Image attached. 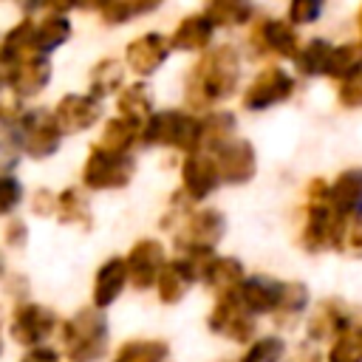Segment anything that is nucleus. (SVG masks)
Masks as SVG:
<instances>
[{"instance_id":"f257e3e1","label":"nucleus","mask_w":362,"mask_h":362,"mask_svg":"<svg viewBox=\"0 0 362 362\" xmlns=\"http://www.w3.org/2000/svg\"><path fill=\"white\" fill-rule=\"evenodd\" d=\"M238 76H240V57L229 42H223L206 51L192 68L187 79V102L192 107H209L221 99H229L232 90L238 88Z\"/></svg>"},{"instance_id":"f03ea898","label":"nucleus","mask_w":362,"mask_h":362,"mask_svg":"<svg viewBox=\"0 0 362 362\" xmlns=\"http://www.w3.org/2000/svg\"><path fill=\"white\" fill-rule=\"evenodd\" d=\"M62 348L71 362H99L107 351V320L99 308H79L71 320L59 322Z\"/></svg>"},{"instance_id":"7ed1b4c3","label":"nucleus","mask_w":362,"mask_h":362,"mask_svg":"<svg viewBox=\"0 0 362 362\" xmlns=\"http://www.w3.org/2000/svg\"><path fill=\"white\" fill-rule=\"evenodd\" d=\"M342 215L328 201V184L314 178L308 187V206H305V226H303V246L308 252L334 249L339 238Z\"/></svg>"},{"instance_id":"20e7f679","label":"nucleus","mask_w":362,"mask_h":362,"mask_svg":"<svg viewBox=\"0 0 362 362\" xmlns=\"http://www.w3.org/2000/svg\"><path fill=\"white\" fill-rule=\"evenodd\" d=\"M141 141L144 144H164L175 150H189L198 153L201 141V119L181 113V110H161L147 119L141 127Z\"/></svg>"},{"instance_id":"39448f33","label":"nucleus","mask_w":362,"mask_h":362,"mask_svg":"<svg viewBox=\"0 0 362 362\" xmlns=\"http://www.w3.org/2000/svg\"><path fill=\"white\" fill-rule=\"evenodd\" d=\"M133 170H136V161L130 156L105 153V150L93 147L85 161V170H82V184L88 189H116L133 178Z\"/></svg>"},{"instance_id":"423d86ee","label":"nucleus","mask_w":362,"mask_h":362,"mask_svg":"<svg viewBox=\"0 0 362 362\" xmlns=\"http://www.w3.org/2000/svg\"><path fill=\"white\" fill-rule=\"evenodd\" d=\"M209 331L221 334L232 342H249L255 337V317L240 305L238 294H221L215 300V308L209 314Z\"/></svg>"},{"instance_id":"0eeeda50","label":"nucleus","mask_w":362,"mask_h":362,"mask_svg":"<svg viewBox=\"0 0 362 362\" xmlns=\"http://www.w3.org/2000/svg\"><path fill=\"white\" fill-rule=\"evenodd\" d=\"M57 325H59V320L51 308L40 305V303H23L14 308L8 334L14 342L34 348V345H42V339H48L57 331Z\"/></svg>"},{"instance_id":"6e6552de","label":"nucleus","mask_w":362,"mask_h":362,"mask_svg":"<svg viewBox=\"0 0 362 362\" xmlns=\"http://www.w3.org/2000/svg\"><path fill=\"white\" fill-rule=\"evenodd\" d=\"M59 124L54 119V113L48 110H31L20 119V141H23V150L34 158H45L51 153H57L59 147Z\"/></svg>"},{"instance_id":"1a4fd4ad","label":"nucleus","mask_w":362,"mask_h":362,"mask_svg":"<svg viewBox=\"0 0 362 362\" xmlns=\"http://www.w3.org/2000/svg\"><path fill=\"white\" fill-rule=\"evenodd\" d=\"M212 161H215L218 178L226 181V184H246L257 170L255 147L246 139H229L226 144H221L215 150Z\"/></svg>"},{"instance_id":"9d476101","label":"nucleus","mask_w":362,"mask_h":362,"mask_svg":"<svg viewBox=\"0 0 362 362\" xmlns=\"http://www.w3.org/2000/svg\"><path fill=\"white\" fill-rule=\"evenodd\" d=\"M291 90H294V79L283 68H266L263 74L255 76V82L243 93V107H249V110L272 107V105L288 99Z\"/></svg>"},{"instance_id":"9b49d317","label":"nucleus","mask_w":362,"mask_h":362,"mask_svg":"<svg viewBox=\"0 0 362 362\" xmlns=\"http://www.w3.org/2000/svg\"><path fill=\"white\" fill-rule=\"evenodd\" d=\"M226 232V218L218 209H198L187 218L181 235H178V246L187 249H209L223 238Z\"/></svg>"},{"instance_id":"f8f14e48","label":"nucleus","mask_w":362,"mask_h":362,"mask_svg":"<svg viewBox=\"0 0 362 362\" xmlns=\"http://www.w3.org/2000/svg\"><path fill=\"white\" fill-rule=\"evenodd\" d=\"M167 260H164V246L158 243V240H139L133 249H130V255H127V260H124V266H127V280L136 286V288H147V286H156V277H158V272H161V266H164Z\"/></svg>"},{"instance_id":"ddd939ff","label":"nucleus","mask_w":362,"mask_h":362,"mask_svg":"<svg viewBox=\"0 0 362 362\" xmlns=\"http://www.w3.org/2000/svg\"><path fill=\"white\" fill-rule=\"evenodd\" d=\"M252 45L257 54H277L286 59H294L300 51V40L294 28L283 20H260L252 31Z\"/></svg>"},{"instance_id":"4468645a","label":"nucleus","mask_w":362,"mask_h":362,"mask_svg":"<svg viewBox=\"0 0 362 362\" xmlns=\"http://www.w3.org/2000/svg\"><path fill=\"white\" fill-rule=\"evenodd\" d=\"M235 294H238L240 305L252 317H257V314H274L277 305H280V297H283V283L274 280V277H263V274L243 277V283H240V288Z\"/></svg>"},{"instance_id":"2eb2a0df","label":"nucleus","mask_w":362,"mask_h":362,"mask_svg":"<svg viewBox=\"0 0 362 362\" xmlns=\"http://www.w3.org/2000/svg\"><path fill=\"white\" fill-rule=\"evenodd\" d=\"M51 79V62L48 57H28L6 68V82L17 96H34L40 93Z\"/></svg>"},{"instance_id":"dca6fc26","label":"nucleus","mask_w":362,"mask_h":362,"mask_svg":"<svg viewBox=\"0 0 362 362\" xmlns=\"http://www.w3.org/2000/svg\"><path fill=\"white\" fill-rule=\"evenodd\" d=\"M99 99L93 96H85V93H68L59 99L57 110H54V119L59 124V130H68V133H76V130H88L96 119H99Z\"/></svg>"},{"instance_id":"f3484780","label":"nucleus","mask_w":362,"mask_h":362,"mask_svg":"<svg viewBox=\"0 0 362 362\" xmlns=\"http://www.w3.org/2000/svg\"><path fill=\"white\" fill-rule=\"evenodd\" d=\"M181 181H184V192L192 198V201H201L206 198L215 187H218V170H215V161L204 153H189L184 167H181Z\"/></svg>"},{"instance_id":"a211bd4d","label":"nucleus","mask_w":362,"mask_h":362,"mask_svg":"<svg viewBox=\"0 0 362 362\" xmlns=\"http://www.w3.org/2000/svg\"><path fill=\"white\" fill-rule=\"evenodd\" d=\"M170 54V40H164L161 34H144L139 40H133L124 51L127 68H133L136 74H153Z\"/></svg>"},{"instance_id":"6ab92c4d","label":"nucleus","mask_w":362,"mask_h":362,"mask_svg":"<svg viewBox=\"0 0 362 362\" xmlns=\"http://www.w3.org/2000/svg\"><path fill=\"white\" fill-rule=\"evenodd\" d=\"M328 201L342 218L362 215V167L345 170L328 187Z\"/></svg>"},{"instance_id":"aec40b11","label":"nucleus","mask_w":362,"mask_h":362,"mask_svg":"<svg viewBox=\"0 0 362 362\" xmlns=\"http://www.w3.org/2000/svg\"><path fill=\"white\" fill-rule=\"evenodd\" d=\"M124 283H127L124 257H110L107 263H102L93 280V308L105 311L107 305H113L119 294L124 291Z\"/></svg>"},{"instance_id":"412c9836","label":"nucleus","mask_w":362,"mask_h":362,"mask_svg":"<svg viewBox=\"0 0 362 362\" xmlns=\"http://www.w3.org/2000/svg\"><path fill=\"white\" fill-rule=\"evenodd\" d=\"M348 328H351V314L339 300H322L308 320V337L311 339H328V337L337 339Z\"/></svg>"},{"instance_id":"4be33fe9","label":"nucleus","mask_w":362,"mask_h":362,"mask_svg":"<svg viewBox=\"0 0 362 362\" xmlns=\"http://www.w3.org/2000/svg\"><path fill=\"white\" fill-rule=\"evenodd\" d=\"M192 283H195V274L189 272V266L184 263V257L167 260V263L161 266L158 277H156L158 297H161V303H167V305H175V303L187 294V288H189Z\"/></svg>"},{"instance_id":"5701e85b","label":"nucleus","mask_w":362,"mask_h":362,"mask_svg":"<svg viewBox=\"0 0 362 362\" xmlns=\"http://www.w3.org/2000/svg\"><path fill=\"white\" fill-rule=\"evenodd\" d=\"M28 57H40V51L34 45V23L23 20L0 42V68H8V65H14L20 59H28Z\"/></svg>"},{"instance_id":"b1692460","label":"nucleus","mask_w":362,"mask_h":362,"mask_svg":"<svg viewBox=\"0 0 362 362\" xmlns=\"http://www.w3.org/2000/svg\"><path fill=\"white\" fill-rule=\"evenodd\" d=\"M212 291H218V297L221 294H232V291H238L240 288V283H243V266H240V260H235V257H212L209 260V266L204 269V277H201Z\"/></svg>"},{"instance_id":"393cba45","label":"nucleus","mask_w":362,"mask_h":362,"mask_svg":"<svg viewBox=\"0 0 362 362\" xmlns=\"http://www.w3.org/2000/svg\"><path fill=\"white\" fill-rule=\"evenodd\" d=\"M209 40H212V23L204 14H192L178 23L170 45L178 51H201L209 45Z\"/></svg>"},{"instance_id":"a878e982","label":"nucleus","mask_w":362,"mask_h":362,"mask_svg":"<svg viewBox=\"0 0 362 362\" xmlns=\"http://www.w3.org/2000/svg\"><path fill=\"white\" fill-rule=\"evenodd\" d=\"M119 119H124L127 124H133L139 133L141 127L147 124V119L153 116V107H150V96L141 85H130L119 93Z\"/></svg>"},{"instance_id":"bb28decb","label":"nucleus","mask_w":362,"mask_h":362,"mask_svg":"<svg viewBox=\"0 0 362 362\" xmlns=\"http://www.w3.org/2000/svg\"><path fill=\"white\" fill-rule=\"evenodd\" d=\"M252 11H255L252 0H206L204 17H206L212 25L229 28V25L246 23V20L252 17Z\"/></svg>"},{"instance_id":"cd10ccee","label":"nucleus","mask_w":362,"mask_h":362,"mask_svg":"<svg viewBox=\"0 0 362 362\" xmlns=\"http://www.w3.org/2000/svg\"><path fill=\"white\" fill-rule=\"evenodd\" d=\"M359 68H362V45L359 42H345V45L331 48L328 62H325V74L331 79H348Z\"/></svg>"},{"instance_id":"c85d7f7f","label":"nucleus","mask_w":362,"mask_h":362,"mask_svg":"<svg viewBox=\"0 0 362 362\" xmlns=\"http://www.w3.org/2000/svg\"><path fill=\"white\" fill-rule=\"evenodd\" d=\"M68 37H71V23H68L65 17H59V14L45 17V20L34 28V45H37L40 54H48V51L59 48Z\"/></svg>"},{"instance_id":"c756f323","label":"nucleus","mask_w":362,"mask_h":362,"mask_svg":"<svg viewBox=\"0 0 362 362\" xmlns=\"http://www.w3.org/2000/svg\"><path fill=\"white\" fill-rule=\"evenodd\" d=\"M136 136H141L133 124H127L124 119H110L102 130V141L96 144L99 150L105 153H119V156H127V150L133 147Z\"/></svg>"},{"instance_id":"7c9ffc66","label":"nucleus","mask_w":362,"mask_h":362,"mask_svg":"<svg viewBox=\"0 0 362 362\" xmlns=\"http://www.w3.org/2000/svg\"><path fill=\"white\" fill-rule=\"evenodd\" d=\"M235 133V119L229 113H209L206 119H201V141L198 150H218L221 144L229 141V136Z\"/></svg>"},{"instance_id":"2f4dec72","label":"nucleus","mask_w":362,"mask_h":362,"mask_svg":"<svg viewBox=\"0 0 362 362\" xmlns=\"http://www.w3.org/2000/svg\"><path fill=\"white\" fill-rule=\"evenodd\" d=\"M167 359V342L161 339H133L124 342L113 362H164Z\"/></svg>"},{"instance_id":"473e14b6","label":"nucleus","mask_w":362,"mask_h":362,"mask_svg":"<svg viewBox=\"0 0 362 362\" xmlns=\"http://www.w3.org/2000/svg\"><path fill=\"white\" fill-rule=\"evenodd\" d=\"M161 0H107L99 11L105 17V23L116 25V23H124V20H133V17H141L153 8H158Z\"/></svg>"},{"instance_id":"72a5a7b5","label":"nucleus","mask_w":362,"mask_h":362,"mask_svg":"<svg viewBox=\"0 0 362 362\" xmlns=\"http://www.w3.org/2000/svg\"><path fill=\"white\" fill-rule=\"evenodd\" d=\"M54 215L62 221V223H82L88 226L90 223V212H88V204L82 201V195L71 187V189H62L57 195V209Z\"/></svg>"},{"instance_id":"f704fd0d","label":"nucleus","mask_w":362,"mask_h":362,"mask_svg":"<svg viewBox=\"0 0 362 362\" xmlns=\"http://www.w3.org/2000/svg\"><path fill=\"white\" fill-rule=\"evenodd\" d=\"M328 54H331V45H328L325 40H311V42H305V45L297 51L294 62H297L300 74L314 76V74H325Z\"/></svg>"},{"instance_id":"c9c22d12","label":"nucleus","mask_w":362,"mask_h":362,"mask_svg":"<svg viewBox=\"0 0 362 362\" xmlns=\"http://www.w3.org/2000/svg\"><path fill=\"white\" fill-rule=\"evenodd\" d=\"M308 305V288L303 283H283V297L277 305V322H291L294 317H300Z\"/></svg>"},{"instance_id":"e433bc0d","label":"nucleus","mask_w":362,"mask_h":362,"mask_svg":"<svg viewBox=\"0 0 362 362\" xmlns=\"http://www.w3.org/2000/svg\"><path fill=\"white\" fill-rule=\"evenodd\" d=\"M122 76H124V68L113 59H105L93 68L90 74V96L99 99V96H107L110 90H116L122 85Z\"/></svg>"},{"instance_id":"4c0bfd02","label":"nucleus","mask_w":362,"mask_h":362,"mask_svg":"<svg viewBox=\"0 0 362 362\" xmlns=\"http://www.w3.org/2000/svg\"><path fill=\"white\" fill-rule=\"evenodd\" d=\"M286 354V342L274 334L269 337H260L249 345V351L240 356V362H280Z\"/></svg>"},{"instance_id":"58836bf2","label":"nucleus","mask_w":362,"mask_h":362,"mask_svg":"<svg viewBox=\"0 0 362 362\" xmlns=\"http://www.w3.org/2000/svg\"><path fill=\"white\" fill-rule=\"evenodd\" d=\"M334 249H339L342 255H351V257H362V215L342 218L339 238H337Z\"/></svg>"},{"instance_id":"ea45409f","label":"nucleus","mask_w":362,"mask_h":362,"mask_svg":"<svg viewBox=\"0 0 362 362\" xmlns=\"http://www.w3.org/2000/svg\"><path fill=\"white\" fill-rule=\"evenodd\" d=\"M328 362H362V342H359V331L348 328L345 334H339V337L331 342Z\"/></svg>"},{"instance_id":"a19ab883","label":"nucleus","mask_w":362,"mask_h":362,"mask_svg":"<svg viewBox=\"0 0 362 362\" xmlns=\"http://www.w3.org/2000/svg\"><path fill=\"white\" fill-rule=\"evenodd\" d=\"M322 6H325V0H291V6H288V20L297 23V25L314 23V20L322 14Z\"/></svg>"},{"instance_id":"79ce46f5","label":"nucleus","mask_w":362,"mask_h":362,"mask_svg":"<svg viewBox=\"0 0 362 362\" xmlns=\"http://www.w3.org/2000/svg\"><path fill=\"white\" fill-rule=\"evenodd\" d=\"M23 198V187L14 175H0V215L11 212Z\"/></svg>"},{"instance_id":"37998d69","label":"nucleus","mask_w":362,"mask_h":362,"mask_svg":"<svg viewBox=\"0 0 362 362\" xmlns=\"http://www.w3.org/2000/svg\"><path fill=\"white\" fill-rule=\"evenodd\" d=\"M339 102L345 107H362V68L356 74H351L348 79H342V85H339Z\"/></svg>"},{"instance_id":"c03bdc74","label":"nucleus","mask_w":362,"mask_h":362,"mask_svg":"<svg viewBox=\"0 0 362 362\" xmlns=\"http://www.w3.org/2000/svg\"><path fill=\"white\" fill-rule=\"evenodd\" d=\"M20 362H59V354H57V348H51V345H34V348H28V351L23 354Z\"/></svg>"},{"instance_id":"a18cd8bd","label":"nucleus","mask_w":362,"mask_h":362,"mask_svg":"<svg viewBox=\"0 0 362 362\" xmlns=\"http://www.w3.org/2000/svg\"><path fill=\"white\" fill-rule=\"evenodd\" d=\"M57 209V195H51L48 189H40L34 195V212L37 215H51Z\"/></svg>"},{"instance_id":"49530a36","label":"nucleus","mask_w":362,"mask_h":362,"mask_svg":"<svg viewBox=\"0 0 362 362\" xmlns=\"http://www.w3.org/2000/svg\"><path fill=\"white\" fill-rule=\"evenodd\" d=\"M6 240L11 246H23L25 243V223L23 221H11L8 229H6Z\"/></svg>"},{"instance_id":"de8ad7c7","label":"nucleus","mask_w":362,"mask_h":362,"mask_svg":"<svg viewBox=\"0 0 362 362\" xmlns=\"http://www.w3.org/2000/svg\"><path fill=\"white\" fill-rule=\"evenodd\" d=\"M40 3H45V6H48L54 14H59V17L76 6V0H40Z\"/></svg>"},{"instance_id":"09e8293b","label":"nucleus","mask_w":362,"mask_h":362,"mask_svg":"<svg viewBox=\"0 0 362 362\" xmlns=\"http://www.w3.org/2000/svg\"><path fill=\"white\" fill-rule=\"evenodd\" d=\"M107 0H76V6L79 8H102Z\"/></svg>"},{"instance_id":"8fccbe9b","label":"nucleus","mask_w":362,"mask_h":362,"mask_svg":"<svg viewBox=\"0 0 362 362\" xmlns=\"http://www.w3.org/2000/svg\"><path fill=\"white\" fill-rule=\"evenodd\" d=\"M3 274H6V266H3V255H0V280H3Z\"/></svg>"},{"instance_id":"3c124183","label":"nucleus","mask_w":362,"mask_h":362,"mask_svg":"<svg viewBox=\"0 0 362 362\" xmlns=\"http://www.w3.org/2000/svg\"><path fill=\"white\" fill-rule=\"evenodd\" d=\"M359 28H362V11H359Z\"/></svg>"},{"instance_id":"603ef678","label":"nucleus","mask_w":362,"mask_h":362,"mask_svg":"<svg viewBox=\"0 0 362 362\" xmlns=\"http://www.w3.org/2000/svg\"><path fill=\"white\" fill-rule=\"evenodd\" d=\"M359 342H362V328H359Z\"/></svg>"}]
</instances>
